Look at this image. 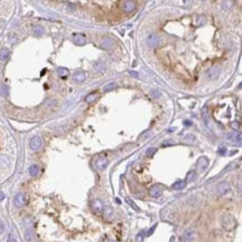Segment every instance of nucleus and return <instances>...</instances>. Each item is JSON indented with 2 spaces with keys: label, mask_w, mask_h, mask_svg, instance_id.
Masks as SVG:
<instances>
[{
  "label": "nucleus",
  "mask_w": 242,
  "mask_h": 242,
  "mask_svg": "<svg viewBox=\"0 0 242 242\" xmlns=\"http://www.w3.org/2000/svg\"><path fill=\"white\" fill-rule=\"evenodd\" d=\"M222 225L226 231H232L236 229V221L232 215H225L222 221Z\"/></svg>",
  "instance_id": "f257e3e1"
},
{
  "label": "nucleus",
  "mask_w": 242,
  "mask_h": 242,
  "mask_svg": "<svg viewBox=\"0 0 242 242\" xmlns=\"http://www.w3.org/2000/svg\"><path fill=\"white\" fill-rule=\"evenodd\" d=\"M27 202H28V197L26 194H23V193H18L17 195L15 197V199H13V203L18 208L23 207Z\"/></svg>",
  "instance_id": "f03ea898"
},
{
  "label": "nucleus",
  "mask_w": 242,
  "mask_h": 242,
  "mask_svg": "<svg viewBox=\"0 0 242 242\" xmlns=\"http://www.w3.org/2000/svg\"><path fill=\"white\" fill-rule=\"evenodd\" d=\"M92 209H93V211L95 212V213L97 214H101L103 211H104V205H103V202H101V200H98V199H96V200H94V201H92Z\"/></svg>",
  "instance_id": "7ed1b4c3"
},
{
  "label": "nucleus",
  "mask_w": 242,
  "mask_h": 242,
  "mask_svg": "<svg viewBox=\"0 0 242 242\" xmlns=\"http://www.w3.org/2000/svg\"><path fill=\"white\" fill-rule=\"evenodd\" d=\"M41 145H43V142H41L40 137H38V136H34L30 140V148L33 151H38L41 147Z\"/></svg>",
  "instance_id": "20e7f679"
},
{
  "label": "nucleus",
  "mask_w": 242,
  "mask_h": 242,
  "mask_svg": "<svg viewBox=\"0 0 242 242\" xmlns=\"http://www.w3.org/2000/svg\"><path fill=\"white\" fill-rule=\"evenodd\" d=\"M147 45L150 47H156L160 44V38L155 34H150L147 36Z\"/></svg>",
  "instance_id": "39448f33"
},
{
  "label": "nucleus",
  "mask_w": 242,
  "mask_h": 242,
  "mask_svg": "<svg viewBox=\"0 0 242 242\" xmlns=\"http://www.w3.org/2000/svg\"><path fill=\"white\" fill-rule=\"evenodd\" d=\"M216 191H218V193H219L220 195H225L228 192L230 191V185H229V183H226V182H221L219 185H218V187H216Z\"/></svg>",
  "instance_id": "423d86ee"
},
{
  "label": "nucleus",
  "mask_w": 242,
  "mask_h": 242,
  "mask_svg": "<svg viewBox=\"0 0 242 242\" xmlns=\"http://www.w3.org/2000/svg\"><path fill=\"white\" fill-rule=\"evenodd\" d=\"M136 8V2L134 1H123L122 2V9L125 12H131L133 11Z\"/></svg>",
  "instance_id": "0eeeda50"
},
{
  "label": "nucleus",
  "mask_w": 242,
  "mask_h": 242,
  "mask_svg": "<svg viewBox=\"0 0 242 242\" xmlns=\"http://www.w3.org/2000/svg\"><path fill=\"white\" fill-rule=\"evenodd\" d=\"M73 40L76 45L82 46V45H85V43H86V37H85L83 34H75L73 36Z\"/></svg>",
  "instance_id": "6e6552de"
},
{
  "label": "nucleus",
  "mask_w": 242,
  "mask_h": 242,
  "mask_svg": "<svg viewBox=\"0 0 242 242\" xmlns=\"http://www.w3.org/2000/svg\"><path fill=\"white\" fill-rule=\"evenodd\" d=\"M220 75V68L216 67V66H214V67L210 68V70L208 72V77L211 79H215L218 78Z\"/></svg>",
  "instance_id": "1a4fd4ad"
},
{
  "label": "nucleus",
  "mask_w": 242,
  "mask_h": 242,
  "mask_svg": "<svg viewBox=\"0 0 242 242\" xmlns=\"http://www.w3.org/2000/svg\"><path fill=\"white\" fill-rule=\"evenodd\" d=\"M86 78V74L84 72H77L73 75V79L77 83H83Z\"/></svg>",
  "instance_id": "9d476101"
},
{
  "label": "nucleus",
  "mask_w": 242,
  "mask_h": 242,
  "mask_svg": "<svg viewBox=\"0 0 242 242\" xmlns=\"http://www.w3.org/2000/svg\"><path fill=\"white\" fill-rule=\"evenodd\" d=\"M201 116H202L204 123L207 124V126H210V118H209V113H208V107H203L201 111Z\"/></svg>",
  "instance_id": "9b49d317"
},
{
  "label": "nucleus",
  "mask_w": 242,
  "mask_h": 242,
  "mask_svg": "<svg viewBox=\"0 0 242 242\" xmlns=\"http://www.w3.org/2000/svg\"><path fill=\"white\" fill-rule=\"evenodd\" d=\"M150 194L152 195L153 197H158L161 194H162V190H161V187L160 186H153V187H151V190H150Z\"/></svg>",
  "instance_id": "f8f14e48"
},
{
  "label": "nucleus",
  "mask_w": 242,
  "mask_h": 242,
  "mask_svg": "<svg viewBox=\"0 0 242 242\" xmlns=\"http://www.w3.org/2000/svg\"><path fill=\"white\" fill-rule=\"evenodd\" d=\"M9 57H10V51L8 50L7 48H4V49L0 50V60L6 62V60L9 59Z\"/></svg>",
  "instance_id": "ddd939ff"
},
{
  "label": "nucleus",
  "mask_w": 242,
  "mask_h": 242,
  "mask_svg": "<svg viewBox=\"0 0 242 242\" xmlns=\"http://www.w3.org/2000/svg\"><path fill=\"white\" fill-rule=\"evenodd\" d=\"M113 46V40L111 39V38H104V39L101 40V47L104 48V49H111Z\"/></svg>",
  "instance_id": "4468645a"
},
{
  "label": "nucleus",
  "mask_w": 242,
  "mask_h": 242,
  "mask_svg": "<svg viewBox=\"0 0 242 242\" xmlns=\"http://www.w3.org/2000/svg\"><path fill=\"white\" fill-rule=\"evenodd\" d=\"M96 165H97L98 169H104V167H106V165H107L106 158H99L98 160H97V162H96Z\"/></svg>",
  "instance_id": "2eb2a0df"
},
{
  "label": "nucleus",
  "mask_w": 242,
  "mask_h": 242,
  "mask_svg": "<svg viewBox=\"0 0 242 242\" xmlns=\"http://www.w3.org/2000/svg\"><path fill=\"white\" fill-rule=\"evenodd\" d=\"M197 164H199V166L201 167L202 170H205L207 167H208V165H209V161H208V158H201L200 160H199V162H197Z\"/></svg>",
  "instance_id": "dca6fc26"
},
{
  "label": "nucleus",
  "mask_w": 242,
  "mask_h": 242,
  "mask_svg": "<svg viewBox=\"0 0 242 242\" xmlns=\"http://www.w3.org/2000/svg\"><path fill=\"white\" fill-rule=\"evenodd\" d=\"M226 138H228L229 141H236V138H238V141L241 142V134L239 133V134H238V137H236V132H233V133L228 134V135H226Z\"/></svg>",
  "instance_id": "f3484780"
},
{
  "label": "nucleus",
  "mask_w": 242,
  "mask_h": 242,
  "mask_svg": "<svg viewBox=\"0 0 242 242\" xmlns=\"http://www.w3.org/2000/svg\"><path fill=\"white\" fill-rule=\"evenodd\" d=\"M10 164L9 158L5 156V155H0V167H6Z\"/></svg>",
  "instance_id": "a211bd4d"
},
{
  "label": "nucleus",
  "mask_w": 242,
  "mask_h": 242,
  "mask_svg": "<svg viewBox=\"0 0 242 242\" xmlns=\"http://www.w3.org/2000/svg\"><path fill=\"white\" fill-rule=\"evenodd\" d=\"M57 74H58V76H59V77H62V78H66L69 73H68V70L66 69V68L59 67V68H57Z\"/></svg>",
  "instance_id": "6ab92c4d"
},
{
  "label": "nucleus",
  "mask_w": 242,
  "mask_h": 242,
  "mask_svg": "<svg viewBox=\"0 0 242 242\" xmlns=\"http://www.w3.org/2000/svg\"><path fill=\"white\" fill-rule=\"evenodd\" d=\"M97 97H98V94H97L96 92L95 93H90L89 95H87L86 97H85V101L89 104V103H93V101H95Z\"/></svg>",
  "instance_id": "aec40b11"
},
{
  "label": "nucleus",
  "mask_w": 242,
  "mask_h": 242,
  "mask_svg": "<svg viewBox=\"0 0 242 242\" xmlns=\"http://www.w3.org/2000/svg\"><path fill=\"white\" fill-rule=\"evenodd\" d=\"M185 185H186V183L184 182V181H179V182L174 183L172 187H173L174 190H183V189L185 187Z\"/></svg>",
  "instance_id": "412c9836"
},
{
  "label": "nucleus",
  "mask_w": 242,
  "mask_h": 242,
  "mask_svg": "<svg viewBox=\"0 0 242 242\" xmlns=\"http://www.w3.org/2000/svg\"><path fill=\"white\" fill-rule=\"evenodd\" d=\"M38 172H39L38 165H31V166L29 167V173H30L31 176H36V175L38 174Z\"/></svg>",
  "instance_id": "4be33fe9"
},
{
  "label": "nucleus",
  "mask_w": 242,
  "mask_h": 242,
  "mask_svg": "<svg viewBox=\"0 0 242 242\" xmlns=\"http://www.w3.org/2000/svg\"><path fill=\"white\" fill-rule=\"evenodd\" d=\"M183 238H184V240H186V241H190V240H192V239L194 238V233H193L191 230H186L185 232H184V234H183Z\"/></svg>",
  "instance_id": "5701e85b"
},
{
  "label": "nucleus",
  "mask_w": 242,
  "mask_h": 242,
  "mask_svg": "<svg viewBox=\"0 0 242 242\" xmlns=\"http://www.w3.org/2000/svg\"><path fill=\"white\" fill-rule=\"evenodd\" d=\"M9 94V89L7 85H0V95L2 96H8Z\"/></svg>",
  "instance_id": "b1692460"
},
{
  "label": "nucleus",
  "mask_w": 242,
  "mask_h": 242,
  "mask_svg": "<svg viewBox=\"0 0 242 242\" xmlns=\"http://www.w3.org/2000/svg\"><path fill=\"white\" fill-rule=\"evenodd\" d=\"M34 34L35 36H41L44 34V28L40 26H36V27H34Z\"/></svg>",
  "instance_id": "393cba45"
},
{
  "label": "nucleus",
  "mask_w": 242,
  "mask_h": 242,
  "mask_svg": "<svg viewBox=\"0 0 242 242\" xmlns=\"http://www.w3.org/2000/svg\"><path fill=\"white\" fill-rule=\"evenodd\" d=\"M116 86H117V85L115 84V83H109V84H107L106 86L104 87V90H105V92H109V90L116 88Z\"/></svg>",
  "instance_id": "a878e982"
},
{
  "label": "nucleus",
  "mask_w": 242,
  "mask_h": 242,
  "mask_svg": "<svg viewBox=\"0 0 242 242\" xmlns=\"http://www.w3.org/2000/svg\"><path fill=\"white\" fill-rule=\"evenodd\" d=\"M194 179H195V172L192 171V172H190V173L187 174V176H186V181H187V182H191V181H193Z\"/></svg>",
  "instance_id": "bb28decb"
},
{
  "label": "nucleus",
  "mask_w": 242,
  "mask_h": 242,
  "mask_svg": "<svg viewBox=\"0 0 242 242\" xmlns=\"http://www.w3.org/2000/svg\"><path fill=\"white\" fill-rule=\"evenodd\" d=\"M231 126H232V128L236 131H239L240 128H241V124H240V122H233L232 124H231Z\"/></svg>",
  "instance_id": "cd10ccee"
},
{
  "label": "nucleus",
  "mask_w": 242,
  "mask_h": 242,
  "mask_svg": "<svg viewBox=\"0 0 242 242\" xmlns=\"http://www.w3.org/2000/svg\"><path fill=\"white\" fill-rule=\"evenodd\" d=\"M155 152H156V148H155V147H151V148H148V150L146 151V155L151 158V156L154 155V153Z\"/></svg>",
  "instance_id": "c85d7f7f"
},
{
  "label": "nucleus",
  "mask_w": 242,
  "mask_h": 242,
  "mask_svg": "<svg viewBox=\"0 0 242 242\" xmlns=\"http://www.w3.org/2000/svg\"><path fill=\"white\" fill-rule=\"evenodd\" d=\"M126 202L128 203V204H130V205H131V207H132L133 209H135V210H138V209H137V207H136L135 204H134V202H133V201L131 200L130 197H126Z\"/></svg>",
  "instance_id": "c756f323"
},
{
  "label": "nucleus",
  "mask_w": 242,
  "mask_h": 242,
  "mask_svg": "<svg viewBox=\"0 0 242 242\" xmlns=\"http://www.w3.org/2000/svg\"><path fill=\"white\" fill-rule=\"evenodd\" d=\"M151 94H152V96L154 98H158V97H160V92H158V90H152Z\"/></svg>",
  "instance_id": "7c9ffc66"
},
{
  "label": "nucleus",
  "mask_w": 242,
  "mask_h": 242,
  "mask_svg": "<svg viewBox=\"0 0 242 242\" xmlns=\"http://www.w3.org/2000/svg\"><path fill=\"white\" fill-rule=\"evenodd\" d=\"M46 104H47V106H53V105L56 104V101L55 99H49V101H46Z\"/></svg>",
  "instance_id": "2f4dec72"
},
{
  "label": "nucleus",
  "mask_w": 242,
  "mask_h": 242,
  "mask_svg": "<svg viewBox=\"0 0 242 242\" xmlns=\"http://www.w3.org/2000/svg\"><path fill=\"white\" fill-rule=\"evenodd\" d=\"M136 240H137V242H142V240H143V232H141L140 234H137Z\"/></svg>",
  "instance_id": "473e14b6"
},
{
  "label": "nucleus",
  "mask_w": 242,
  "mask_h": 242,
  "mask_svg": "<svg viewBox=\"0 0 242 242\" xmlns=\"http://www.w3.org/2000/svg\"><path fill=\"white\" fill-rule=\"evenodd\" d=\"M155 229H156V225H153L152 228H151V230L148 231V232H147V236H150V234H152L153 233V231L155 230Z\"/></svg>",
  "instance_id": "72a5a7b5"
},
{
  "label": "nucleus",
  "mask_w": 242,
  "mask_h": 242,
  "mask_svg": "<svg viewBox=\"0 0 242 242\" xmlns=\"http://www.w3.org/2000/svg\"><path fill=\"white\" fill-rule=\"evenodd\" d=\"M4 230H5V225H4V223L0 221V233H2Z\"/></svg>",
  "instance_id": "f704fd0d"
},
{
  "label": "nucleus",
  "mask_w": 242,
  "mask_h": 242,
  "mask_svg": "<svg viewBox=\"0 0 242 242\" xmlns=\"http://www.w3.org/2000/svg\"><path fill=\"white\" fill-rule=\"evenodd\" d=\"M219 153H220V154H224V153H225V148H224V147H221V148L219 150Z\"/></svg>",
  "instance_id": "c9c22d12"
},
{
  "label": "nucleus",
  "mask_w": 242,
  "mask_h": 242,
  "mask_svg": "<svg viewBox=\"0 0 242 242\" xmlns=\"http://www.w3.org/2000/svg\"><path fill=\"white\" fill-rule=\"evenodd\" d=\"M130 74L134 77H138V73H135V72H130Z\"/></svg>",
  "instance_id": "e433bc0d"
},
{
  "label": "nucleus",
  "mask_w": 242,
  "mask_h": 242,
  "mask_svg": "<svg viewBox=\"0 0 242 242\" xmlns=\"http://www.w3.org/2000/svg\"><path fill=\"white\" fill-rule=\"evenodd\" d=\"M184 125H186V126H191L192 123L190 122V121H185V122H184Z\"/></svg>",
  "instance_id": "4c0bfd02"
},
{
  "label": "nucleus",
  "mask_w": 242,
  "mask_h": 242,
  "mask_svg": "<svg viewBox=\"0 0 242 242\" xmlns=\"http://www.w3.org/2000/svg\"><path fill=\"white\" fill-rule=\"evenodd\" d=\"M8 242H17L12 236H9V239H8Z\"/></svg>",
  "instance_id": "58836bf2"
},
{
  "label": "nucleus",
  "mask_w": 242,
  "mask_h": 242,
  "mask_svg": "<svg viewBox=\"0 0 242 242\" xmlns=\"http://www.w3.org/2000/svg\"><path fill=\"white\" fill-rule=\"evenodd\" d=\"M5 199V194L2 192H0V200H4Z\"/></svg>",
  "instance_id": "ea45409f"
},
{
  "label": "nucleus",
  "mask_w": 242,
  "mask_h": 242,
  "mask_svg": "<svg viewBox=\"0 0 242 242\" xmlns=\"http://www.w3.org/2000/svg\"><path fill=\"white\" fill-rule=\"evenodd\" d=\"M107 242H113V241H107Z\"/></svg>",
  "instance_id": "a19ab883"
}]
</instances>
